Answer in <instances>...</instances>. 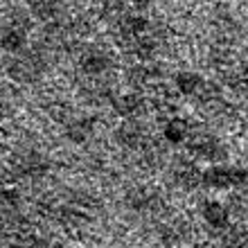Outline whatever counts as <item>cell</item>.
<instances>
[{
  "label": "cell",
  "instance_id": "1",
  "mask_svg": "<svg viewBox=\"0 0 248 248\" xmlns=\"http://www.w3.org/2000/svg\"><path fill=\"white\" fill-rule=\"evenodd\" d=\"M46 68H47V59L43 57V52L30 50V52H23L20 57H16L12 61L9 75L20 84H34V81H39L46 75Z\"/></svg>",
  "mask_w": 248,
  "mask_h": 248
},
{
  "label": "cell",
  "instance_id": "2",
  "mask_svg": "<svg viewBox=\"0 0 248 248\" xmlns=\"http://www.w3.org/2000/svg\"><path fill=\"white\" fill-rule=\"evenodd\" d=\"M14 171L18 174L20 178H43L50 171V160L46 158V154H41V151H23L18 156L14 158Z\"/></svg>",
  "mask_w": 248,
  "mask_h": 248
},
{
  "label": "cell",
  "instance_id": "3",
  "mask_svg": "<svg viewBox=\"0 0 248 248\" xmlns=\"http://www.w3.org/2000/svg\"><path fill=\"white\" fill-rule=\"evenodd\" d=\"M246 181V170L230 167V165H215L203 171V183L215 189H230Z\"/></svg>",
  "mask_w": 248,
  "mask_h": 248
},
{
  "label": "cell",
  "instance_id": "4",
  "mask_svg": "<svg viewBox=\"0 0 248 248\" xmlns=\"http://www.w3.org/2000/svg\"><path fill=\"white\" fill-rule=\"evenodd\" d=\"M189 144V151L199 158H205L210 163H221L226 160V147L219 142V138L210 136V133H194V136H189L187 140Z\"/></svg>",
  "mask_w": 248,
  "mask_h": 248
},
{
  "label": "cell",
  "instance_id": "5",
  "mask_svg": "<svg viewBox=\"0 0 248 248\" xmlns=\"http://www.w3.org/2000/svg\"><path fill=\"white\" fill-rule=\"evenodd\" d=\"M126 208L133 210L136 215H156L163 208V199L156 189L136 187L126 194Z\"/></svg>",
  "mask_w": 248,
  "mask_h": 248
},
{
  "label": "cell",
  "instance_id": "6",
  "mask_svg": "<svg viewBox=\"0 0 248 248\" xmlns=\"http://www.w3.org/2000/svg\"><path fill=\"white\" fill-rule=\"evenodd\" d=\"M27 23L23 20H12L9 25L0 27V47L7 52H20L27 41Z\"/></svg>",
  "mask_w": 248,
  "mask_h": 248
},
{
  "label": "cell",
  "instance_id": "7",
  "mask_svg": "<svg viewBox=\"0 0 248 248\" xmlns=\"http://www.w3.org/2000/svg\"><path fill=\"white\" fill-rule=\"evenodd\" d=\"M212 27H215V34L221 46H228L232 41H237L242 36V25L239 20L228 12H219L215 14V20H212Z\"/></svg>",
  "mask_w": 248,
  "mask_h": 248
},
{
  "label": "cell",
  "instance_id": "8",
  "mask_svg": "<svg viewBox=\"0 0 248 248\" xmlns=\"http://www.w3.org/2000/svg\"><path fill=\"white\" fill-rule=\"evenodd\" d=\"M79 68L81 72H86L88 77H99L104 75L108 68H111V57L99 50V47H91V50H84L81 57H79Z\"/></svg>",
  "mask_w": 248,
  "mask_h": 248
},
{
  "label": "cell",
  "instance_id": "9",
  "mask_svg": "<svg viewBox=\"0 0 248 248\" xmlns=\"http://www.w3.org/2000/svg\"><path fill=\"white\" fill-rule=\"evenodd\" d=\"M118 30H120V36H122L126 43L133 39H140L144 34L151 30V23L144 16L140 14H133V12H126L124 16L118 18Z\"/></svg>",
  "mask_w": 248,
  "mask_h": 248
},
{
  "label": "cell",
  "instance_id": "10",
  "mask_svg": "<svg viewBox=\"0 0 248 248\" xmlns=\"http://www.w3.org/2000/svg\"><path fill=\"white\" fill-rule=\"evenodd\" d=\"M115 140L126 149H140V147H144V140H147L144 126L138 120H124L115 129Z\"/></svg>",
  "mask_w": 248,
  "mask_h": 248
},
{
  "label": "cell",
  "instance_id": "11",
  "mask_svg": "<svg viewBox=\"0 0 248 248\" xmlns=\"http://www.w3.org/2000/svg\"><path fill=\"white\" fill-rule=\"evenodd\" d=\"M95 133V120L93 118H70L63 124V136L75 144H84Z\"/></svg>",
  "mask_w": 248,
  "mask_h": 248
},
{
  "label": "cell",
  "instance_id": "12",
  "mask_svg": "<svg viewBox=\"0 0 248 248\" xmlns=\"http://www.w3.org/2000/svg\"><path fill=\"white\" fill-rule=\"evenodd\" d=\"M111 102H113V111L124 120H136L138 115L144 111V99L140 97V95H133V93L113 97Z\"/></svg>",
  "mask_w": 248,
  "mask_h": 248
},
{
  "label": "cell",
  "instance_id": "13",
  "mask_svg": "<svg viewBox=\"0 0 248 248\" xmlns=\"http://www.w3.org/2000/svg\"><path fill=\"white\" fill-rule=\"evenodd\" d=\"M174 86H176V91L181 93V95L199 97V93H201L203 86H205V79H203L201 75H196V72L183 70V72H178L176 77H174Z\"/></svg>",
  "mask_w": 248,
  "mask_h": 248
},
{
  "label": "cell",
  "instance_id": "14",
  "mask_svg": "<svg viewBox=\"0 0 248 248\" xmlns=\"http://www.w3.org/2000/svg\"><path fill=\"white\" fill-rule=\"evenodd\" d=\"M223 81L235 95H248V65L246 63H235L230 70L223 72Z\"/></svg>",
  "mask_w": 248,
  "mask_h": 248
},
{
  "label": "cell",
  "instance_id": "15",
  "mask_svg": "<svg viewBox=\"0 0 248 248\" xmlns=\"http://www.w3.org/2000/svg\"><path fill=\"white\" fill-rule=\"evenodd\" d=\"M174 181L183 189H196L203 183V171L192 163H181L174 171Z\"/></svg>",
  "mask_w": 248,
  "mask_h": 248
},
{
  "label": "cell",
  "instance_id": "16",
  "mask_svg": "<svg viewBox=\"0 0 248 248\" xmlns=\"http://www.w3.org/2000/svg\"><path fill=\"white\" fill-rule=\"evenodd\" d=\"M203 219L212 230H221L223 232L228 228V210L217 201H210L203 205Z\"/></svg>",
  "mask_w": 248,
  "mask_h": 248
},
{
  "label": "cell",
  "instance_id": "17",
  "mask_svg": "<svg viewBox=\"0 0 248 248\" xmlns=\"http://www.w3.org/2000/svg\"><path fill=\"white\" fill-rule=\"evenodd\" d=\"M163 138L170 144H181L189 140V124L183 118H170L163 129Z\"/></svg>",
  "mask_w": 248,
  "mask_h": 248
},
{
  "label": "cell",
  "instance_id": "18",
  "mask_svg": "<svg viewBox=\"0 0 248 248\" xmlns=\"http://www.w3.org/2000/svg\"><path fill=\"white\" fill-rule=\"evenodd\" d=\"M156 47H158V39L154 36V34H144V36H140V39L129 41L131 54H136L140 61L154 59V54H156Z\"/></svg>",
  "mask_w": 248,
  "mask_h": 248
},
{
  "label": "cell",
  "instance_id": "19",
  "mask_svg": "<svg viewBox=\"0 0 248 248\" xmlns=\"http://www.w3.org/2000/svg\"><path fill=\"white\" fill-rule=\"evenodd\" d=\"M160 75H163L160 65L144 63V65H136V68H131L129 70V81L131 84H136V86H144V84H149V81H156Z\"/></svg>",
  "mask_w": 248,
  "mask_h": 248
},
{
  "label": "cell",
  "instance_id": "20",
  "mask_svg": "<svg viewBox=\"0 0 248 248\" xmlns=\"http://www.w3.org/2000/svg\"><path fill=\"white\" fill-rule=\"evenodd\" d=\"M32 12L43 20H54L61 12V2L59 0H30Z\"/></svg>",
  "mask_w": 248,
  "mask_h": 248
},
{
  "label": "cell",
  "instance_id": "21",
  "mask_svg": "<svg viewBox=\"0 0 248 248\" xmlns=\"http://www.w3.org/2000/svg\"><path fill=\"white\" fill-rule=\"evenodd\" d=\"M246 246H248L246 230L228 226V228L221 232V246L219 248H246Z\"/></svg>",
  "mask_w": 248,
  "mask_h": 248
},
{
  "label": "cell",
  "instance_id": "22",
  "mask_svg": "<svg viewBox=\"0 0 248 248\" xmlns=\"http://www.w3.org/2000/svg\"><path fill=\"white\" fill-rule=\"evenodd\" d=\"M20 203V196L16 189H0V205H5L7 210H14Z\"/></svg>",
  "mask_w": 248,
  "mask_h": 248
},
{
  "label": "cell",
  "instance_id": "23",
  "mask_svg": "<svg viewBox=\"0 0 248 248\" xmlns=\"http://www.w3.org/2000/svg\"><path fill=\"white\" fill-rule=\"evenodd\" d=\"M131 2H133V5H136L138 9H147V7H149L151 2H154V0H131Z\"/></svg>",
  "mask_w": 248,
  "mask_h": 248
},
{
  "label": "cell",
  "instance_id": "24",
  "mask_svg": "<svg viewBox=\"0 0 248 248\" xmlns=\"http://www.w3.org/2000/svg\"><path fill=\"white\" fill-rule=\"evenodd\" d=\"M0 230H2V217H0Z\"/></svg>",
  "mask_w": 248,
  "mask_h": 248
}]
</instances>
